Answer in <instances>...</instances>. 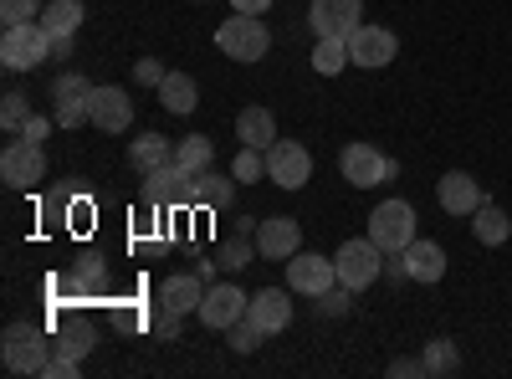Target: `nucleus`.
<instances>
[{
    "label": "nucleus",
    "mask_w": 512,
    "mask_h": 379,
    "mask_svg": "<svg viewBox=\"0 0 512 379\" xmlns=\"http://www.w3.org/2000/svg\"><path fill=\"white\" fill-rule=\"evenodd\" d=\"M216 47H221L231 62H262L267 47H272V31H267L262 16H241V11H231V16L216 26Z\"/></svg>",
    "instance_id": "f257e3e1"
},
{
    "label": "nucleus",
    "mask_w": 512,
    "mask_h": 379,
    "mask_svg": "<svg viewBox=\"0 0 512 379\" xmlns=\"http://www.w3.org/2000/svg\"><path fill=\"white\" fill-rule=\"evenodd\" d=\"M333 267H338V282L344 287L364 292V287H374L384 277V246L374 236H354V241H344L333 251Z\"/></svg>",
    "instance_id": "f03ea898"
},
{
    "label": "nucleus",
    "mask_w": 512,
    "mask_h": 379,
    "mask_svg": "<svg viewBox=\"0 0 512 379\" xmlns=\"http://www.w3.org/2000/svg\"><path fill=\"white\" fill-rule=\"evenodd\" d=\"M0 359H6L11 374H41L52 359V339L36 323H11L0 333Z\"/></svg>",
    "instance_id": "7ed1b4c3"
},
{
    "label": "nucleus",
    "mask_w": 512,
    "mask_h": 379,
    "mask_svg": "<svg viewBox=\"0 0 512 379\" xmlns=\"http://www.w3.org/2000/svg\"><path fill=\"white\" fill-rule=\"evenodd\" d=\"M0 62H6L11 72H31L41 62H52V36L41 21H21V26H6V36H0Z\"/></svg>",
    "instance_id": "20e7f679"
},
{
    "label": "nucleus",
    "mask_w": 512,
    "mask_h": 379,
    "mask_svg": "<svg viewBox=\"0 0 512 379\" xmlns=\"http://www.w3.org/2000/svg\"><path fill=\"white\" fill-rule=\"evenodd\" d=\"M88 108H93V82L82 72H62L52 82V118H57V129H82V123H88Z\"/></svg>",
    "instance_id": "39448f33"
},
{
    "label": "nucleus",
    "mask_w": 512,
    "mask_h": 379,
    "mask_svg": "<svg viewBox=\"0 0 512 379\" xmlns=\"http://www.w3.org/2000/svg\"><path fill=\"white\" fill-rule=\"evenodd\" d=\"M144 205L154 210H190L195 205V175L180 164H164V170L144 175Z\"/></svg>",
    "instance_id": "423d86ee"
},
{
    "label": "nucleus",
    "mask_w": 512,
    "mask_h": 379,
    "mask_svg": "<svg viewBox=\"0 0 512 379\" xmlns=\"http://www.w3.org/2000/svg\"><path fill=\"white\" fill-rule=\"evenodd\" d=\"M369 236H374L384 251H405V246L415 241V205H410V200H384V205H374Z\"/></svg>",
    "instance_id": "0eeeda50"
},
{
    "label": "nucleus",
    "mask_w": 512,
    "mask_h": 379,
    "mask_svg": "<svg viewBox=\"0 0 512 379\" xmlns=\"http://www.w3.org/2000/svg\"><path fill=\"white\" fill-rule=\"evenodd\" d=\"M338 170H344V180L354 190H374L395 175V159L390 154H379L374 144H349L344 154H338Z\"/></svg>",
    "instance_id": "6e6552de"
},
{
    "label": "nucleus",
    "mask_w": 512,
    "mask_h": 379,
    "mask_svg": "<svg viewBox=\"0 0 512 379\" xmlns=\"http://www.w3.org/2000/svg\"><path fill=\"white\" fill-rule=\"evenodd\" d=\"M267 180H277L282 190H303L313 180V154L297 139H277L267 149Z\"/></svg>",
    "instance_id": "1a4fd4ad"
},
{
    "label": "nucleus",
    "mask_w": 512,
    "mask_h": 379,
    "mask_svg": "<svg viewBox=\"0 0 512 379\" xmlns=\"http://www.w3.org/2000/svg\"><path fill=\"white\" fill-rule=\"evenodd\" d=\"M287 287L303 292V298H323L328 287H338L333 257H318V251H297V257H287Z\"/></svg>",
    "instance_id": "9d476101"
},
{
    "label": "nucleus",
    "mask_w": 512,
    "mask_h": 379,
    "mask_svg": "<svg viewBox=\"0 0 512 379\" xmlns=\"http://www.w3.org/2000/svg\"><path fill=\"white\" fill-rule=\"evenodd\" d=\"M41 175H47V154H41L36 139L6 144V154H0V180H6L11 190H31Z\"/></svg>",
    "instance_id": "9b49d317"
},
{
    "label": "nucleus",
    "mask_w": 512,
    "mask_h": 379,
    "mask_svg": "<svg viewBox=\"0 0 512 379\" xmlns=\"http://www.w3.org/2000/svg\"><path fill=\"white\" fill-rule=\"evenodd\" d=\"M303 251V226H297L292 216H267L256 221V257L262 262H287Z\"/></svg>",
    "instance_id": "f8f14e48"
},
{
    "label": "nucleus",
    "mask_w": 512,
    "mask_h": 379,
    "mask_svg": "<svg viewBox=\"0 0 512 379\" xmlns=\"http://www.w3.org/2000/svg\"><path fill=\"white\" fill-rule=\"evenodd\" d=\"M349 57H354V67H390L395 57H400V41H395V31L390 26H359L354 36H349Z\"/></svg>",
    "instance_id": "ddd939ff"
},
{
    "label": "nucleus",
    "mask_w": 512,
    "mask_h": 379,
    "mask_svg": "<svg viewBox=\"0 0 512 379\" xmlns=\"http://www.w3.org/2000/svg\"><path fill=\"white\" fill-rule=\"evenodd\" d=\"M251 298L236 287V282H210L205 287V303H200V323L205 328H231L236 318H246Z\"/></svg>",
    "instance_id": "4468645a"
},
{
    "label": "nucleus",
    "mask_w": 512,
    "mask_h": 379,
    "mask_svg": "<svg viewBox=\"0 0 512 379\" xmlns=\"http://www.w3.org/2000/svg\"><path fill=\"white\" fill-rule=\"evenodd\" d=\"M364 0H313L308 6V21L318 36H354L364 21Z\"/></svg>",
    "instance_id": "2eb2a0df"
},
{
    "label": "nucleus",
    "mask_w": 512,
    "mask_h": 379,
    "mask_svg": "<svg viewBox=\"0 0 512 379\" xmlns=\"http://www.w3.org/2000/svg\"><path fill=\"white\" fill-rule=\"evenodd\" d=\"M88 123L103 134H123L134 123V98L123 88H93V108H88Z\"/></svg>",
    "instance_id": "dca6fc26"
},
{
    "label": "nucleus",
    "mask_w": 512,
    "mask_h": 379,
    "mask_svg": "<svg viewBox=\"0 0 512 379\" xmlns=\"http://www.w3.org/2000/svg\"><path fill=\"white\" fill-rule=\"evenodd\" d=\"M246 318L256 323L272 339V333H282L287 323H292V287L287 292H277V287H262V292H251V308H246Z\"/></svg>",
    "instance_id": "f3484780"
},
{
    "label": "nucleus",
    "mask_w": 512,
    "mask_h": 379,
    "mask_svg": "<svg viewBox=\"0 0 512 379\" xmlns=\"http://www.w3.org/2000/svg\"><path fill=\"white\" fill-rule=\"evenodd\" d=\"M205 277L200 272H175V277H164V287H159V308H175V313H200V303H205Z\"/></svg>",
    "instance_id": "a211bd4d"
},
{
    "label": "nucleus",
    "mask_w": 512,
    "mask_h": 379,
    "mask_svg": "<svg viewBox=\"0 0 512 379\" xmlns=\"http://www.w3.org/2000/svg\"><path fill=\"white\" fill-rule=\"evenodd\" d=\"M436 195H441V210H446V216H472V210L482 205V185H477L472 175H466V170L441 175Z\"/></svg>",
    "instance_id": "6ab92c4d"
},
{
    "label": "nucleus",
    "mask_w": 512,
    "mask_h": 379,
    "mask_svg": "<svg viewBox=\"0 0 512 379\" xmlns=\"http://www.w3.org/2000/svg\"><path fill=\"white\" fill-rule=\"evenodd\" d=\"M400 257H405L410 282H441V277H446V251H441L436 241H420V236H415Z\"/></svg>",
    "instance_id": "aec40b11"
},
{
    "label": "nucleus",
    "mask_w": 512,
    "mask_h": 379,
    "mask_svg": "<svg viewBox=\"0 0 512 379\" xmlns=\"http://www.w3.org/2000/svg\"><path fill=\"white\" fill-rule=\"evenodd\" d=\"M236 139L251 144V149H272V144H277V118H272V108H262V103L241 108V113H236Z\"/></svg>",
    "instance_id": "412c9836"
},
{
    "label": "nucleus",
    "mask_w": 512,
    "mask_h": 379,
    "mask_svg": "<svg viewBox=\"0 0 512 379\" xmlns=\"http://www.w3.org/2000/svg\"><path fill=\"white\" fill-rule=\"evenodd\" d=\"M128 164H134L139 175H154V170H164V164H175V144H169L164 134H144V139L128 144Z\"/></svg>",
    "instance_id": "4be33fe9"
},
{
    "label": "nucleus",
    "mask_w": 512,
    "mask_h": 379,
    "mask_svg": "<svg viewBox=\"0 0 512 379\" xmlns=\"http://www.w3.org/2000/svg\"><path fill=\"white\" fill-rule=\"evenodd\" d=\"M472 236H477L482 246H502V241L512 236L507 210H502V205H492V200H482V205L472 210Z\"/></svg>",
    "instance_id": "5701e85b"
},
{
    "label": "nucleus",
    "mask_w": 512,
    "mask_h": 379,
    "mask_svg": "<svg viewBox=\"0 0 512 379\" xmlns=\"http://www.w3.org/2000/svg\"><path fill=\"white\" fill-rule=\"evenodd\" d=\"M93 323L88 318H67L62 328H57V339H52V354H67V359H88L93 354Z\"/></svg>",
    "instance_id": "b1692460"
},
{
    "label": "nucleus",
    "mask_w": 512,
    "mask_h": 379,
    "mask_svg": "<svg viewBox=\"0 0 512 379\" xmlns=\"http://www.w3.org/2000/svg\"><path fill=\"white\" fill-rule=\"evenodd\" d=\"M159 103L169 108V113H195V103H200V88H195V77L190 72H169L164 82H159Z\"/></svg>",
    "instance_id": "393cba45"
},
{
    "label": "nucleus",
    "mask_w": 512,
    "mask_h": 379,
    "mask_svg": "<svg viewBox=\"0 0 512 379\" xmlns=\"http://www.w3.org/2000/svg\"><path fill=\"white\" fill-rule=\"evenodd\" d=\"M36 21L47 26V36H77V26H82V0H52V6H41Z\"/></svg>",
    "instance_id": "a878e982"
},
{
    "label": "nucleus",
    "mask_w": 512,
    "mask_h": 379,
    "mask_svg": "<svg viewBox=\"0 0 512 379\" xmlns=\"http://www.w3.org/2000/svg\"><path fill=\"white\" fill-rule=\"evenodd\" d=\"M175 164H180V170H190V175H205L210 164H216V144H210L205 134H190V139L175 144Z\"/></svg>",
    "instance_id": "bb28decb"
},
{
    "label": "nucleus",
    "mask_w": 512,
    "mask_h": 379,
    "mask_svg": "<svg viewBox=\"0 0 512 379\" xmlns=\"http://www.w3.org/2000/svg\"><path fill=\"white\" fill-rule=\"evenodd\" d=\"M354 57H349V36H318V47H313V67L323 77H338Z\"/></svg>",
    "instance_id": "cd10ccee"
},
{
    "label": "nucleus",
    "mask_w": 512,
    "mask_h": 379,
    "mask_svg": "<svg viewBox=\"0 0 512 379\" xmlns=\"http://www.w3.org/2000/svg\"><path fill=\"white\" fill-rule=\"evenodd\" d=\"M67 287H72V298L103 292V287H108V267H103V257H82V262L67 272Z\"/></svg>",
    "instance_id": "c85d7f7f"
},
{
    "label": "nucleus",
    "mask_w": 512,
    "mask_h": 379,
    "mask_svg": "<svg viewBox=\"0 0 512 379\" xmlns=\"http://www.w3.org/2000/svg\"><path fill=\"white\" fill-rule=\"evenodd\" d=\"M231 190H236L231 175H216V170L195 175V205H205V210H221V205L231 200Z\"/></svg>",
    "instance_id": "c756f323"
},
{
    "label": "nucleus",
    "mask_w": 512,
    "mask_h": 379,
    "mask_svg": "<svg viewBox=\"0 0 512 379\" xmlns=\"http://www.w3.org/2000/svg\"><path fill=\"white\" fill-rule=\"evenodd\" d=\"M231 180H236V185H256V180H267V149L241 144V154H236V164H231Z\"/></svg>",
    "instance_id": "7c9ffc66"
},
{
    "label": "nucleus",
    "mask_w": 512,
    "mask_h": 379,
    "mask_svg": "<svg viewBox=\"0 0 512 379\" xmlns=\"http://www.w3.org/2000/svg\"><path fill=\"white\" fill-rule=\"evenodd\" d=\"M420 359H425V374H456L461 369V354H456L451 339H431Z\"/></svg>",
    "instance_id": "2f4dec72"
},
{
    "label": "nucleus",
    "mask_w": 512,
    "mask_h": 379,
    "mask_svg": "<svg viewBox=\"0 0 512 379\" xmlns=\"http://www.w3.org/2000/svg\"><path fill=\"white\" fill-rule=\"evenodd\" d=\"M26 118H31L26 93H6V98H0V129H6V134H21V129H26Z\"/></svg>",
    "instance_id": "473e14b6"
},
{
    "label": "nucleus",
    "mask_w": 512,
    "mask_h": 379,
    "mask_svg": "<svg viewBox=\"0 0 512 379\" xmlns=\"http://www.w3.org/2000/svg\"><path fill=\"white\" fill-rule=\"evenodd\" d=\"M226 333H231V349H236V354H256V349H262V344H267V333H262V328H256L251 318H236V323H231Z\"/></svg>",
    "instance_id": "72a5a7b5"
},
{
    "label": "nucleus",
    "mask_w": 512,
    "mask_h": 379,
    "mask_svg": "<svg viewBox=\"0 0 512 379\" xmlns=\"http://www.w3.org/2000/svg\"><path fill=\"white\" fill-rule=\"evenodd\" d=\"M313 303H318L328 318H344V313H349V303H354V287H344V282H338V287H328L323 298H313Z\"/></svg>",
    "instance_id": "f704fd0d"
},
{
    "label": "nucleus",
    "mask_w": 512,
    "mask_h": 379,
    "mask_svg": "<svg viewBox=\"0 0 512 379\" xmlns=\"http://www.w3.org/2000/svg\"><path fill=\"white\" fill-rule=\"evenodd\" d=\"M41 16V0H0V21L6 26H21V21H36Z\"/></svg>",
    "instance_id": "c9c22d12"
},
{
    "label": "nucleus",
    "mask_w": 512,
    "mask_h": 379,
    "mask_svg": "<svg viewBox=\"0 0 512 379\" xmlns=\"http://www.w3.org/2000/svg\"><path fill=\"white\" fill-rule=\"evenodd\" d=\"M251 257H256V246H246V241L236 236V241H226V246L216 251V267H236V272H241Z\"/></svg>",
    "instance_id": "e433bc0d"
},
{
    "label": "nucleus",
    "mask_w": 512,
    "mask_h": 379,
    "mask_svg": "<svg viewBox=\"0 0 512 379\" xmlns=\"http://www.w3.org/2000/svg\"><path fill=\"white\" fill-rule=\"evenodd\" d=\"M77 369H82V359H67V354H52V359H47V369H41L36 379H77Z\"/></svg>",
    "instance_id": "4c0bfd02"
},
{
    "label": "nucleus",
    "mask_w": 512,
    "mask_h": 379,
    "mask_svg": "<svg viewBox=\"0 0 512 379\" xmlns=\"http://www.w3.org/2000/svg\"><path fill=\"white\" fill-rule=\"evenodd\" d=\"M134 77H139V82H149V88H159V82H164L169 72H164V62H159V57H139V62H134Z\"/></svg>",
    "instance_id": "58836bf2"
},
{
    "label": "nucleus",
    "mask_w": 512,
    "mask_h": 379,
    "mask_svg": "<svg viewBox=\"0 0 512 379\" xmlns=\"http://www.w3.org/2000/svg\"><path fill=\"white\" fill-rule=\"evenodd\" d=\"M390 374H395V379H425V359H395Z\"/></svg>",
    "instance_id": "ea45409f"
},
{
    "label": "nucleus",
    "mask_w": 512,
    "mask_h": 379,
    "mask_svg": "<svg viewBox=\"0 0 512 379\" xmlns=\"http://www.w3.org/2000/svg\"><path fill=\"white\" fill-rule=\"evenodd\" d=\"M231 11H241V16H267L272 0H231Z\"/></svg>",
    "instance_id": "a19ab883"
},
{
    "label": "nucleus",
    "mask_w": 512,
    "mask_h": 379,
    "mask_svg": "<svg viewBox=\"0 0 512 379\" xmlns=\"http://www.w3.org/2000/svg\"><path fill=\"white\" fill-rule=\"evenodd\" d=\"M52 123H57V118H26V129H21V139H36V144H41V134H47Z\"/></svg>",
    "instance_id": "79ce46f5"
},
{
    "label": "nucleus",
    "mask_w": 512,
    "mask_h": 379,
    "mask_svg": "<svg viewBox=\"0 0 512 379\" xmlns=\"http://www.w3.org/2000/svg\"><path fill=\"white\" fill-rule=\"evenodd\" d=\"M52 57H72V36H52Z\"/></svg>",
    "instance_id": "37998d69"
}]
</instances>
